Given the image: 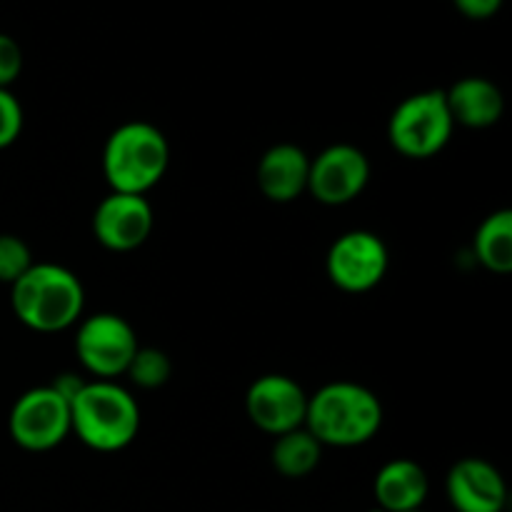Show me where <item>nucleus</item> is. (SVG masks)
<instances>
[{
  "label": "nucleus",
  "mask_w": 512,
  "mask_h": 512,
  "mask_svg": "<svg viewBox=\"0 0 512 512\" xmlns=\"http://www.w3.org/2000/svg\"><path fill=\"white\" fill-rule=\"evenodd\" d=\"M138 428V403L113 380L83 383L70 400V433L90 450L118 453L133 443Z\"/></svg>",
  "instance_id": "3"
},
{
  "label": "nucleus",
  "mask_w": 512,
  "mask_h": 512,
  "mask_svg": "<svg viewBox=\"0 0 512 512\" xmlns=\"http://www.w3.org/2000/svg\"><path fill=\"white\" fill-rule=\"evenodd\" d=\"M10 288L15 318L35 333H60L83 315L85 290L78 275L63 265L33 263Z\"/></svg>",
  "instance_id": "2"
},
{
  "label": "nucleus",
  "mask_w": 512,
  "mask_h": 512,
  "mask_svg": "<svg viewBox=\"0 0 512 512\" xmlns=\"http://www.w3.org/2000/svg\"><path fill=\"white\" fill-rule=\"evenodd\" d=\"M320 455H323V445L303 425V428L290 430V433L275 438L273 450H270V463L283 478L298 480L308 478L318 468Z\"/></svg>",
  "instance_id": "16"
},
{
  "label": "nucleus",
  "mask_w": 512,
  "mask_h": 512,
  "mask_svg": "<svg viewBox=\"0 0 512 512\" xmlns=\"http://www.w3.org/2000/svg\"><path fill=\"white\" fill-rule=\"evenodd\" d=\"M370 180V163L355 145L338 143L310 160L308 193L323 205H348L358 198Z\"/></svg>",
  "instance_id": "10"
},
{
  "label": "nucleus",
  "mask_w": 512,
  "mask_h": 512,
  "mask_svg": "<svg viewBox=\"0 0 512 512\" xmlns=\"http://www.w3.org/2000/svg\"><path fill=\"white\" fill-rule=\"evenodd\" d=\"M10 438L30 453H45L70 435V403L53 388H33L15 400L10 410Z\"/></svg>",
  "instance_id": "7"
},
{
  "label": "nucleus",
  "mask_w": 512,
  "mask_h": 512,
  "mask_svg": "<svg viewBox=\"0 0 512 512\" xmlns=\"http://www.w3.org/2000/svg\"><path fill=\"white\" fill-rule=\"evenodd\" d=\"M23 70V50L15 38L0 33V88H8Z\"/></svg>",
  "instance_id": "21"
},
{
  "label": "nucleus",
  "mask_w": 512,
  "mask_h": 512,
  "mask_svg": "<svg viewBox=\"0 0 512 512\" xmlns=\"http://www.w3.org/2000/svg\"><path fill=\"white\" fill-rule=\"evenodd\" d=\"M445 493L455 512H503L508 505L503 475L483 458L458 460L445 478Z\"/></svg>",
  "instance_id": "12"
},
{
  "label": "nucleus",
  "mask_w": 512,
  "mask_h": 512,
  "mask_svg": "<svg viewBox=\"0 0 512 512\" xmlns=\"http://www.w3.org/2000/svg\"><path fill=\"white\" fill-rule=\"evenodd\" d=\"M475 255L480 265L495 275L512 270V213L498 210L480 223L475 233Z\"/></svg>",
  "instance_id": "17"
},
{
  "label": "nucleus",
  "mask_w": 512,
  "mask_h": 512,
  "mask_svg": "<svg viewBox=\"0 0 512 512\" xmlns=\"http://www.w3.org/2000/svg\"><path fill=\"white\" fill-rule=\"evenodd\" d=\"M383 425L378 395L360 383H328L308 398L305 430L330 448H358L370 443Z\"/></svg>",
  "instance_id": "1"
},
{
  "label": "nucleus",
  "mask_w": 512,
  "mask_h": 512,
  "mask_svg": "<svg viewBox=\"0 0 512 512\" xmlns=\"http://www.w3.org/2000/svg\"><path fill=\"white\" fill-rule=\"evenodd\" d=\"M390 268V255L383 240L370 230L343 233L328 250L325 270L335 288L343 293H368L383 283Z\"/></svg>",
  "instance_id": "8"
},
{
  "label": "nucleus",
  "mask_w": 512,
  "mask_h": 512,
  "mask_svg": "<svg viewBox=\"0 0 512 512\" xmlns=\"http://www.w3.org/2000/svg\"><path fill=\"white\" fill-rule=\"evenodd\" d=\"M413 512H423V510H413Z\"/></svg>",
  "instance_id": "23"
},
{
  "label": "nucleus",
  "mask_w": 512,
  "mask_h": 512,
  "mask_svg": "<svg viewBox=\"0 0 512 512\" xmlns=\"http://www.w3.org/2000/svg\"><path fill=\"white\" fill-rule=\"evenodd\" d=\"M310 158L293 143H280L265 150L258 163V188L273 203H293L308 190Z\"/></svg>",
  "instance_id": "13"
},
{
  "label": "nucleus",
  "mask_w": 512,
  "mask_h": 512,
  "mask_svg": "<svg viewBox=\"0 0 512 512\" xmlns=\"http://www.w3.org/2000/svg\"><path fill=\"white\" fill-rule=\"evenodd\" d=\"M308 398L298 380L288 375H260L245 393V413L255 428L278 438L303 428Z\"/></svg>",
  "instance_id": "9"
},
{
  "label": "nucleus",
  "mask_w": 512,
  "mask_h": 512,
  "mask_svg": "<svg viewBox=\"0 0 512 512\" xmlns=\"http://www.w3.org/2000/svg\"><path fill=\"white\" fill-rule=\"evenodd\" d=\"M138 348L133 325L115 313L90 315L75 333V353L80 365L95 380H113L128 373Z\"/></svg>",
  "instance_id": "6"
},
{
  "label": "nucleus",
  "mask_w": 512,
  "mask_h": 512,
  "mask_svg": "<svg viewBox=\"0 0 512 512\" xmlns=\"http://www.w3.org/2000/svg\"><path fill=\"white\" fill-rule=\"evenodd\" d=\"M428 473L415 460L398 458L385 463L373 480V493L378 510L383 512H413L423 510L428 498Z\"/></svg>",
  "instance_id": "15"
},
{
  "label": "nucleus",
  "mask_w": 512,
  "mask_h": 512,
  "mask_svg": "<svg viewBox=\"0 0 512 512\" xmlns=\"http://www.w3.org/2000/svg\"><path fill=\"white\" fill-rule=\"evenodd\" d=\"M168 165L170 145L153 123L130 120L105 140L103 175L113 193L145 195L163 180Z\"/></svg>",
  "instance_id": "4"
},
{
  "label": "nucleus",
  "mask_w": 512,
  "mask_h": 512,
  "mask_svg": "<svg viewBox=\"0 0 512 512\" xmlns=\"http://www.w3.org/2000/svg\"><path fill=\"white\" fill-rule=\"evenodd\" d=\"M453 118L445 105L443 90H423L408 95L393 110L388 123V140L400 155L425 160L438 155L453 138Z\"/></svg>",
  "instance_id": "5"
},
{
  "label": "nucleus",
  "mask_w": 512,
  "mask_h": 512,
  "mask_svg": "<svg viewBox=\"0 0 512 512\" xmlns=\"http://www.w3.org/2000/svg\"><path fill=\"white\" fill-rule=\"evenodd\" d=\"M153 233V208L145 195H105L93 213V235L113 253H130L140 248Z\"/></svg>",
  "instance_id": "11"
},
{
  "label": "nucleus",
  "mask_w": 512,
  "mask_h": 512,
  "mask_svg": "<svg viewBox=\"0 0 512 512\" xmlns=\"http://www.w3.org/2000/svg\"><path fill=\"white\" fill-rule=\"evenodd\" d=\"M23 130V108L8 88H0V150L13 145Z\"/></svg>",
  "instance_id": "20"
},
{
  "label": "nucleus",
  "mask_w": 512,
  "mask_h": 512,
  "mask_svg": "<svg viewBox=\"0 0 512 512\" xmlns=\"http://www.w3.org/2000/svg\"><path fill=\"white\" fill-rule=\"evenodd\" d=\"M170 373H173V365H170V358L163 350L138 348V353H135L133 363H130L125 375H130V380H133L138 388L153 390L168 383Z\"/></svg>",
  "instance_id": "18"
},
{
  "label": "nucleus",
  "mask_w": 512,
  "mask_h": 512,
  "mask_svg": "<svg viewBox=\"0 0 512 512\" xmlns=\"http://www.w3.org/2000/svg\"><path fill=\"white\" fill-rule=\"evenodd\" d=\"M460 15L470 20H488L503 8V0H453Z\"/></svg>",
  "instance_id": "22"
},
{
  "label": "nucleus",
  "mask_w": 512,
  "mask_h": 512,
  "mask_svg": "<svg viewBox=\"0 0 512 512\" xmlns=\"http://www.w3.org/2000/svg\"><path fill=\"white\" fill-rule=\"evenodd\" d=\"M443 93L455 125L480 130L490 128V125L503 118L505 100L493 80L468 75V78H460L458 83H453Z\"/></svg>",
  "instance_id": "14"
},
{
  "label": "nucleus",
  "mask_w": 512,
  "mask_h": 512,
  "mask_svg": "<svg viewBox=\"0 0 512 512\" xmlns=\"http://www.w3.org/2000/svg\"><path fill=\"white\" fill-rule=\"evenodd\" d=\"M33 265V253L18 235H0V283L13 285Z\"/></svg>",
  "instance_id": "19"
}]
</instances>
